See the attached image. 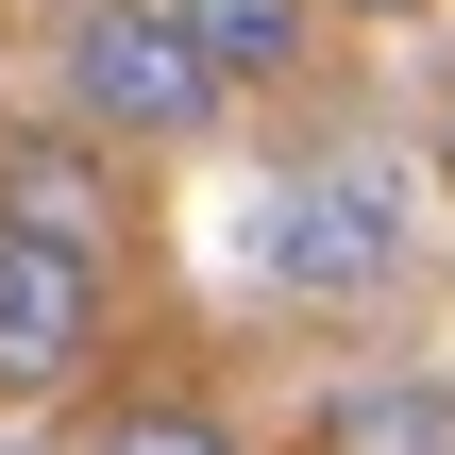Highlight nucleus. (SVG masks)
Instances as JSON below:
<instances>
[{"mask_svg":"<svg viewBox=\"0 0 455 455\" xmlns=\"http://www.w3.org/2000/svg\"><path fill=\"white\" fill-rule=\"evenodd\" d=\"M51 84H68V118H101L118 152H186V135L236 118V84L203 68L186 0H68V17H51Z\"/></svg>","mask_w":455,"mask_h":455,"instance_id":"f257e3e1","label":"nucleus"},{"mask_svg":"<svg viewBox=\"0 0 455 455\" xmlns=\"http://www.w3.org/2000/svg\"><path fill=\"white\" fill-rule=\"evenodd\" d=\"M118 355V253L0 220V405H68Z\"/></svg>","mask_w":455,"mask_h":455,"instance_id":"f03ea898","label":"nucleus"},{"mask_svg":"<svg viewBox=\"0 0 455 455\" xmlns=\"http://www.w3.org/2000/svg\"><path fill=\"white\" fill-rule=\"evenodd\" d=\"M253 270H270L287 304H371V287L405 270V203H388L371 169H287V186L253 203Z\"/></svg>","mask_w":455,"mask_h":455,"instance_id":"7ed1b4c3","label":"nucleus"},{"mask_svg":"<svg viewBox=\"0 0 455 455\" xmlns=\"http://www.w3.org/2000/svg\"><path fill=\"white\" fill-rule=\"evenodd\" d=\"M0 220H34V236H84V253H118V236H135L118 135H101V118H34V135H0Z\"/></svg>","mask_w":455,"mask_h":455,"instance_id":"20e7f679","label":"nucleus"},{"mask_svg":"<svg viewBox=\"0 0 455 455\" xmlns=\"http://www.w3.org/2000/svg\"><path fill=\"white\" fill-rule=\"evenodd\" d=\"M186 34H203V68H220L236 101H270V84H304L321 0H186Z\"/></svg>","mask_w":455,"mask_h":455,"instance_id":"39448f33","label":"nucleus"},{"mask_svg":"<svg viewBox=\"0 0 455 455\" xmlns=\"http://www.w3.org/2000/svg\"><path fill=\"white\" fill-rule=\"evenodd\" d=\"M68 455H253V439H236L220 405H186V388H135V405H101Z\"/></svg>","mask_w":455,"mask_h":455,"instance_id":"423d86ee","label":"nucleus"},{"mask_svg":"<svg viewBox=\"0 0 455 455\" xmlns=\"http://www.w3.org/2000/svg\"><path fill=\"white\" fill-rule=\"evenodd\" d=\"M321 17H422V0H321Z\"/></svg>","mask_w":455,"mask_h":455,"instance_id":"0eeeda50","label":"nucleus"},{"mask_svg":"<svg viewBox=\"0 0 455 455\" xmlns=\"http://www.w3.org/2000/svg\"><path fill=\"white\" fill-rule=\"evenodd\" d=\"M439 169H455V84H439Z\"/></svg>","mask_w":455,"mask_h":455,"instance_id":"6e6552de","label":"nucleus"}]
</instances>
